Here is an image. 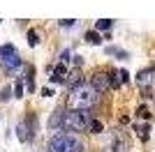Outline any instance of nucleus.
<instances>
[{
    "instance_id": "f257e3e1",
    "label": "nucleus",
    "mask_w": 155,
    "mask_h": 152,
    "mask_svg": "<svg viewBox=\"0 0 155 152\" xmlns=\"http://www.w3.org/2000/svg\"><path fill=\"white\" fill-rule=\"evenodd\" d=\"M93 120L91 108H72V111H65L63 120H60V127L67 129V131H81V129H88Z\"/></svg>"
},
{
    "instance_id": "f03ea898",
    "label": "nucleus",
    "mask_w": 155,
    "mask_h": 152,
    "mask_svg": "<svg viewBox=\"0 0 155 152\" xmlns=\"http://www.w3.org/2000/svg\"><path fill=\"white\" fill-rule=\"evenodd\" d=\"M49 147H51V152H84V143L74 134H67V131L53 134L51 141H49Z\"/></svg>"
},
{
    "instance_id": "7ed1b4c3",
    "label": "nucleus",
    "mask_w": 155,
    "mask_h": 152,
    "mask_svg": "<svg viewBox=\"0 0 155 152\" xmlns=\"http://www.w3.org/2000/svg\"><path fill=\"white\" fill-rule=\"evenodd\" d=\"M95 101H97V92L91 85H79V88L72 90V95H70V104L74 108H91Z\"/></svg>"
},
{
    "instance_id": "20e7f679",
    "label": "nucleus",
    "mask_w": 155,
    "mask_h": 152,
    "mask_svg": "<svg viewBox=\"0 0 155 152\" xmlns=\"http://www.w3.org/2000/svg\"><path fill=\"white\" fill-rule=\"evenodd\" d=\"M91 88L95 90V92H107V90L111 88L109 74H95V76L91 78Z\"/></svg>"
},
{
    "instance_id": "39448f33",
    "label": "nucleus",
    "mask_w": 155,
    "mask_h": 152,
    "mask_svg": "<svg viewBox=\"0 0 155 152\" xmlns=\"http://www.w3.org/2000/svg\"><path fill=\"white\" fill-rule=\"evenodd\" d=\"M16 136L21 141H30L32 138V120H21L16 125Z\"/></svg>"
},
{
    "instance_id": "423d86ee",
    "label": "nucleus",
    "mask_w": 155,
    "mask_h": 152,
    "mask_svg": "<svg viewBox=\"0 0 155 152\" xmlns=\"http://www.w3.org/2000/svg\"><path fill=\"white\" fill-rule=\"evenodd\" d=\"M0 62H2V67L7 71H14V69L21 67V58H19V53H12V55H7V58H0Z\"/></svg>"
},
{
    "instance_id": "0eeeda50",
    "label": "nucleus",
    "mask_w": 155,
    "mask_h": 152,
    "mask_svg": "<svg viewBox=\"0 0 155 152\" xmlns=\"http://www.w3.org/2000/svg\"><path fill=\"white\" fill-rule=\"evenodd\" d=\"M150 78H153V69H143V71L137 74V83H139V85H148Z\"/></svg>"
},
{
    "instance_id": "6e6552de",
    "label": "nucleus",
    "mask_w": 155,
    "mask_h": 152,
    "mask_svg": "<svg viewBox=\"0 0 155 152\" xmlns=\"http://www.w3.org/2000/svg\"><path fill=\"white\" fill-rule=\"evenodd\" d=\"M63 81H65V67L58 65V67L51 71V83H63Z\"/></svg>"
},
{
    "instance_id": "1a4fd4ad",
    "label": "nucleus",
    "mask_w": 155,
    "mask_h": 152,
    "mask_svg": "<svg viewBox=\"0 0 155 152\" xmlns=\"http://www.w3.org/2000/svg\"><path fill=\"white\" fill-rule=\"evenodd\" d=\"M127 150V138L125 136H116V141H114V152H125Z\"/></svg>"
},
{
    "instance_id": "9d476101",
    "label": "nucleus",
    "mask_w": 155,
    "mask_h": 152,
    "mask_svg": "<svg viewBox=\"0 0 155 152\" xmlns=\"http://www.w3.org/2000/svg\"><path fill=\"white\" fill-rule=\"evenodd\" d=\"M60 120H63V111H56V113L51 115V120H49V127H51V129L60 127Z\"/></svg>"
},
{
    "instance_id": "9b49d317",
    "label": "nucleus",
    "mask_w": 155,
    "mask_h": 152,
    "mask_svg": "<svg viewBox=\"0 0 155 152\" xmlns=\"http://www.w3.org/2000/svg\"><path fill=\"white\" fill-rule=\"evenodd\" d=\"M86 42H91V44H100V42H102V37H100L95 30H88V32H86Z\"/></svg>"
},
{
    "instance_id": "f8f14e48",
    "label": "nucleus",
    "mask_w": 155,
    "mask_h": 152,
    "mask_svg": "<svg viewBox=\"0 0 155 152\" xmlns=\"http://www.w3.org/2000/svg\"><path fill=\"white\" fill-rule=\"evenodd\" d=\"M12 53H16V49H14L12 44H2L0 46V58H7V55H12Z\"/></svg>"
},
{
    "instance_id": "ddd939ff",
    "label": "nucleus",
    "mask_w": 155,
    "mask_h": 152,
    "mask_svg": "<svg viewBox=\"0 0 155 152\" xmlns=\"http://www.w3.org/2000/svg\"><path fill=\"white\" fill-rule=\"evenodd\" d=\"M111 25H114V21H111V19H100L95 23V28H97V30H109Z\"/></svg>"
},
{
    "instance_id": "4468645a",
    "label": "nucleus",
    "mask_w": 155,
    "mask_h": 152,
    "mask_svg": "<svg viewBox=\"0 0 155 152\" xmlns=\"http://www.w3.org/2000/svg\"><path fill=\"white\" fill-rule=\"evenodd\" d=\"M107 53L109 55H118V58H127V53L123 49H116V46H107Z\"/></svg>"
},
{
    "instance_id": "2eb2a0df",
    "label": "nucleus",
    "mask_w": 155,
    "mask_h": 152,
    "mask_svg": "<svg viewBox=\"0 0 155 152\" xmlns=\"http://www.w3.org/2000/svg\"><path fill=\"white\" fill-rule=\"evenodd\" d=\"M88 131H91V134H100V131H102V122H100V120H91Z\"/></svg>"
},
{
    "instance_id": "dca6fc26",
    "label": "nucleus",
    "mask_w": 155,
    "mask_h": 152,
    "mask_svg": "<svg viewBox=\"0 0 155 152\" xmlns=\"http://www.w3.org/2000/svg\"><path fill=\"white\" fill-rule=\"evenodd\" d=\"M137 131H139V138H141V141H146V138H148L150 127H148V125H141V127H137Z\"/></svg>"
},
{
    "instance_id": "f3484780",
    "label": "nucleus",
    "mask_w": 155,
    "mask_h": 152,
    "mask_svg": "<svg viewBox=\"0 0 155 152\" xmlns=\"http://www.w3.org/2000/svg\"><path fill=\"white\" fill-rule=\"evenodd\" d=\"M28 44H30V46L37 44V32H35V30H28Z\"/></svg>"
},
{
    "instance_id": "a211bd4d",
    "label": "nucleus",
    "mask_w": 155,
    "mask_h": 152,
    "mask_svg": "<svg viewBox=\"0 0 155 152\" xmlns=\"http://www.w3.org/2000/svg\"><path fill=\"white\" fill-rule=\"evenodd\" d=\"M14 97H23V83L16 81V85H14Z\"/></svg>"
},
{
    "instance_id": "6ab92c4d",
    "label": "nucleus",
    "mask_w": 155,
    "mask_h": 152,
    "mask_svg": "<svg viewBox=\"0 0 155 152\" xmlns=\"http://www.w3.org/2000/svg\"><path fill=\"white\" fill-rule=\"evenodd\" d=\"M116 76H120V78H118V81H120V83H127V81H130V74H127V71H125V69H120V71H118Z\"/></svg>"
},
{
    "instance_id": "aec40b11",
    "label": "nucleus",
    "mask_w": 155,
    "mask_h": 152,
    "mask_svg": "<svg viewBox=\"0 0 155 152\" xmlns=\"http://www.w3.org/2000/svg\"><path fill=\"white\" fill-rule=\"evenodd\" d=\"M74 23H77L74 19H63V21H60V25H63V28H72Z\"/></svg>"
},
{
    "instance_id": "412c9836",
    "label": "nucleus",
    "mask_w": 155,
    "mask_h": 152,
    "mask_svg": "<svg viewBox=\"0 0 155 152\" xmlns=\"http://www.w3.org/2000/svg\"><path fill=\"white\" fill-rule=\"evenodd\" d=\"M137 113L141 115V118H148V111H146V106H141V108H139V111H137Z\"/></svg>"
},
{
    "instance_id": "4be33fe9",
    "label": "nucleus",
    "mask_w": 155,
    "mask_h": 152,
    "mask_svg": "<svg viewBox=\"0 0 155 152\" xmlns=\"http://www.w3.org/2000/svg\"><path fill=\"white\" fill-rule=\"evenodd\" d=\"M42 95H44V97H51L53 90H51V88H44V90H42Z\"/></svg>"
},
{
    "instance_id": "5701e85b",
    "label": "nucleus",
    "mask_w": 155,
    "mask_h": 152,
    "mask_svg": "<svg viewBox=\"0 0 155 152\" xmlns=\"http://www.w3.org/2000/svg\"><path fill=\"white\" fill-rule=\"evenodd\" d=\"M7 97H9V90L5 88V90H2V92H0V99H7Z\"/></svg>"
}]
</instances>
